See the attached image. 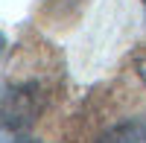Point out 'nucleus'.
I'll list each match as a JSON object with an SVG mask.
<instances>
[{"label":"nucleus","mask_w":146,"mask_h":143,"mask_svg":"<svg viewBox=\"0 0 146 143\" xmlns=\"http://www.w3.org/2000/svg\"><path fill=\"white\" fill-rule=\"evenodd\" d=\"M96 143H146V117H131L111 126L100 134Z\"/></svg>","instance_id":"f257e3e1"},{"label":"nucleus","mask_w":146,"mask_h":143,"mask_svg":"<svg viewBox=\"0 0 146 143\" xmlns=\"http://www.w3.org/2000/svg\"><path fill=\"white\" fill-rule=\"evenodd\" d=\"M143 6H146V0H143Z\"/></svg>","instance_id":"20e7f679"},{"label":"nucleus","mask_w":146,"mask_h":143,"mask_svg":"<svg viewBox=\"0 0 146 143\" xmlns=\"http://www.w3.org/2000/svg\"><path fill=\"white\" fill-rule=\"evenodd\" d=\"M137 76L143 79V85H146V58H140V62H137Z\"/></svg>","instance_id":"7ed1b4c3"},{"label":"nucleus","mask_w":146,"mask_h":143,"mask_svg":"<svg viewBox=\"0 0 146 143\" xmlns=\"http://www.w3.org/2000/svg\"><path fill=\"white\" fill-rule=\"evenodd\" d=\"M3 143H38V140H32V137H27V134H3Z\"/></svg>","instance_id":"f03ea898"}]
</instances>
